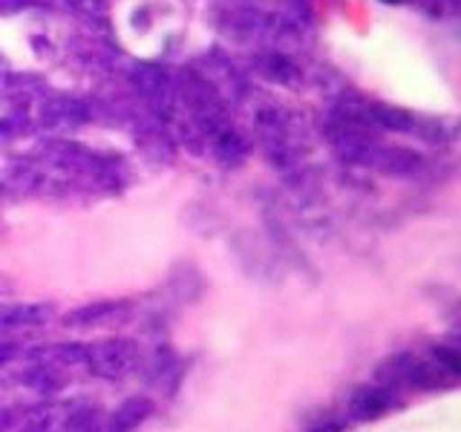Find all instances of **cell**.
I'll list each match as a JSON object with an SVG mask.
<instances>
[{
    "label": "cell",
    "mask_w": 461,
    "mask_h": 432,
    "mask_svg": "<svg viewBox=\"0 0 461 432\" xmlns=\"http://www.w3.org/2000/svg\"><path fill=\"white\" fill-rule=\"evenodd\" d=\"M136 346L130 340H104V343H84L81 366L95 378L115 381L133 372L136 366Z\"/></svg>",
    "instance_id": "6da1fadb"
},
{
    "label": "cell",
    "mask_w": 461,
    "mask_h": 432,
    "mask_svg": "<svg viewBox=\"0 0 461 432\" xmlns=\"http://www.w3.org/2000/svg\"><path fill=\"white\" fill-rule=\"evenodd\" d=\"M52 317L50 306L41 302H26V306H0V331H23L38 328Z\"/></svg>",
    "instance_id": "7a4b0ae2"
},
{
    "label": "cell",
    "mask_w": 461,
    "mask_h": 432,
    "mask_svg": "<svg viewBox=\"0 0 461 432\" xmlns=\"http://www.w3.org/2000/svg\"><path fill=\"white\" fill-rule=\"evenodd\" d=\"M127 317L124 302H95V306H84L64 317V326L69 328H86V326H104V323H119Z\"/></svg>",
    "instance_id": "3957f363"
},
{
    "label": "cell",
    "mask_w": 461,
    "mask_h": 432,
    "mask_svg": "<svg viewBox=\"0 0 461 432\" xmlns=\"http://www.w3.org/2000/svg\"><path fill=\"white\" fill-rule=\"evenodd\" d=\"M153 415V400L148 398H130L124 400L119 410L113 412L110 424L98 432H133L139 424H144Z\"/></svg>",
    "instance_id": "277c9868"
},
{
    "label": "cell",
    "mask_w": 461,
    "mask_h": 432,
    "mask_svg": "<svg viewBox=\"0 0 461 432\" xmlns=\"http://www.w3.org/2000/svg\"><path fill=\"white\" fill-rule=\"evenodd\" d=\"M393 407V389H360L352 398V415L357 421L366 418H378Z\"/></svg>",
    "instance_id": "5b68a950"
},
{
    "label": "cell",
    "mask_w": 461,
    "mask_h": 432,
    "mask_svg": "<svg viewBox=\"0 0 461 432\" xmlns=\"http://www.w3.org/2000/svg\"><path fill=\"white\" fill-rule=\"evenodd\" d=\"M18 343H0V366H6L12 364L14 357H18Z\"/></svg>",
    "instance_id": "8992f818"
},
{
    "label": "cell",
    "mask_w": 461,
    "mask_h": 432,
    "mask_svg": "<svg viewBox=\"0 0 461 432\" xmlns=\"http://www.w3.org/2000/svg\"><path fill=\"white\" fill-rule=\"evenodd\" d=\"M14 424H18V415H14V410H0V432H9Z\"/></svg>",
    "instance_id": "52a82bcc"
},
{
    "label": "cell",
    "mask_w": 461,
    "mask_h": 432,
    "mask_svg": "<svg viewBox=\"0 0 461 432\" xmlns=\"http://www.w3.org/2000/svg\"><path fill=\"white\" fill-rule=\"evenodd\" d=\"M314 432H340V424H326V427L314 429Z\"/></svg>",
    "instance_id": "ba28073f"
}]
</instances>
